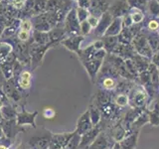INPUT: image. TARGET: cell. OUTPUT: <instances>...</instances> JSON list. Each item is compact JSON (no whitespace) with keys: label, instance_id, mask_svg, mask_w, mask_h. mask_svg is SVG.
<instances>
[{"label":"cell","instance_id":"obj_22","mask_svg":"<svg viewBox=\"0 0 159 149\" xmlns=\"http://www.w3.org/2000/svg\"><path fill=\"white\" fill-rule=\"evenodd\" d=\"M148 72L150 74V82L152 88L158 92L159 89V68H157L154 64H150L148 68Z\"/></svg>","mask_w":159,"mask_h":149},{"label":"cell","instance_id":"obj_6","mask_svg":"<svg viewBox=\"0 0 159 149\" xmlns=\"http://www.w3.org/2000/svg\"><path fill=\"white\" fill-rule=\"evenodd\" d=\"M113 20V17L111 16V14H109L107 11L104 12L101 17H99V21H98V26L93 30V33L96 37H98L101 39L102 37L104 36V34H106L107 28L109 27V25L111 24Z\"/></svg>","mask_w":159,"mask_h":149},{"label":"cell","instance_id":"obj_49","mask_svg":"<svg viewBox=\"0 0 159 149\" xmlns=\"http://www.w3.org/2000/svg\"><path fill=\"white\" fill-rule=\"evenodd\" d=\"M73 1H74V2H76V3H77V2L79 1V0H73Z\"/></svg>","mask_w":159,"mask_h":149},{"label":"cell","instance_id":"obj_45","mask_svg":"<svg viewBox=\"0 0 159 149\" xmlns=\"http://www.w3.org/2000/svg\"><path fill=\"white\" fill-rule=\"evenodd\" d=\"M151 63L155 65L157 68H159V51L153 54V56L151 58Z\"/></svg>","mask_w":159,"mask_h":149},{"label":"cell","instance_id":"obj_46","mask_svg":"<svg viewBox=\"0 0 159 149\" xmlns=\"http://www.w3.org/2000/svg\"><path fill=\"white\" fill-rule=\"evenodd\" d=\"M111 149H120V146H119V143H118V142H116V143L113 144V146H112Z\"/></svg>","mask_w":159,"mask_h":149},{"label":"cell","instance_id":"obj_30","mask_svg":"<svg viewBox=\"0 0 159 149\" xmlns=\"http://www.w3.org/2000/svg\"><path fill=\"white\" fill-rule=\"evenodd\" d=\"M114 104L119 108H124L129 106V99L126 93H116L113 97Z\"/></svg>","mask_w":159,"mask_h":149},{"label":"cell","instance_id":"obj_43","mask_svg":"<svg viewBox=\"0 0 159 149\" xmlns=\"http://www.w3.org/2000/svg\"><path fill=\"white\" fill-rule=\"evenodd\" d=\"M77 6L89 10V6H91V1H89V0H79L77 2Z\"/></svg>","mask_w":159,"mask_h":149},{"label":"cell","instance_id":"obj_20","mask_svg":"<svg viewBox=\"0 0 159 149\" xmlns=\"http://www.w3.org/2000/svg\"><path fill=\"white\" fill-rule=\"evenodd\" d=\"M103 43V49L107 54H111L114 48L118 44V39L116 36H103L101 38Z\"/></svg>","mask_w":159,"mask_h":149},{"label":"cell","instance_id":"obj_26","mask_svg":"<svg viewBox=\"0 0 159 149\" xmlns=\"http://www.w3.org/2000/svg\"><path fill=\"white\" fill-rule=\"evenodd\" d=\"M146 14H148V17L159 19V2L156 0H149L146 7Z\"/></svg>","mask_w":159,"mask_h":149},{"label":"cell","instance_id":"obj_50","mask_svg":"<svg viewBox=\"0 0 159 149\" xmlns=\"http://www.w3.org/2000/svg\"><path fill=\"white\" fill-rule=\"evenodd\" d=\"M158 36H159V31H158Z\"/></svg>","mask_w":159,"mask_h":149},{"label":"cell","instance_id":"obj_54","mask_svg":"<svg viewBox=\"0 0 159 149\" xmlns=\"http://www.w3.org/2000/svg\"><path fill=\"white\" fill-rule=\"evenodd\" d=\"M0 2H1V1H0Z\"/></svg>","mask_w":159,"mask_h":149},{"label":"cell","instance_id":"obj_18","mask_svg":"<svg viewBox=\"0 0 159 149\" xmlns=\"http://www.w3.org/2000/svg\"><path fill=\"white\" fill-rule=\"evenodd\" d=\"M122 19L121 18H113L111 24L107 28L104 36H118L122 30Z\"/></svg>","mask_w":159,"mask_h":149},{"label":"cell","instance_id":"obj_31","mask_svg":"<svg viewBox=\"0 0 159 149\" xmlns=\"http://www.w3.org/2000/svg\"><path fill=\"white\" fill-rule=\"evenodd\" d=\"M129 8H136L146 14V7L149 0H126Z\"/></svg>","mask_w":159,"mask_h":149},{"label":"cell","instance_id":"obj_35","mask_svg":"<svg viewBox=\"0 0 159 149\" xmlns=\"http://www.w3.org/2000/svg\"><path fill=\"white\" fill-rule=\"evenodd\" d=\"M124 62H125V66H126V69H127L128 73L136 79L137 77H138V72H137L135 66H134L132 60L131 59H126V60H124Z\"/></svg>","mask_w":159,"mask_h":149},{"label":"cell","instance_id":"obj_51","mask_svg":"<svg viewBox=\"0 0 159 149\" xmlns=\"http://www.w3.org/2000/svg\"><path fill=\"white\" fill-rule=\"evenodd\" d=\"M156 1H158V2H159V0H156Z\"/></svg>","mask_w":159,"mask_h":149},{"label":"cell","instance_id":"obj_34","mask_svg":"<svg viewBox=\"0 0 159 149\" xmlns=\"http://www.w3.org/2000/svg\"><path fill=\"white\" fill-rule=\"evenodd\" d=\"M19 29L28 32H33V24L31 21V18H23L20 20Z\"/></svg>","mask_w":159,"mask_h":149},{"label":"cell","instance_id":"obj_25","mask_svg":"<svg viewBox=\"0 0 159 149\" xmlns=\"http://www.w3.org/2000/svg\"><path fill=\"white\" fill-rule=\"evenodd\" d=\"M128 14L130 15V18L132 20L133 24H139V23H143L144 20H145L146 16L145 13L141 10L136 9V8H129Z\"/></svg>","mask_w":159,"mask_h":149},{"label":"cell","instance_id":"obj_17","mask_svg":"<svg viewBox=\"0 0 159 149\" xmlns=\"http://www.w3.org/2000/svg\"><path fill=\"white\" fill-rule=\"evenodd\" d=\"M74 135V133H65L55 135L52 140V146L54 149H65L68 143Z\"/></svg>","mask_w":159,"mask_h":149},{"label":"cell","instance_id":"obj_4","mask_svg":"<svg viewBox=\"0 0 159 149\" xmlns=\"http://www.w3.org/2000/svg\"><path fill=\"white\" fill-rule=\"evenodd\" d=\"M103 61H104L103 58H93V59H89V60H87V61L82 62L83 66L86 69V71L89 76V78H91L92 82L96 81L98 74L102 67Z\"/></svg>","mask_w":159,"mask_h":149},{"label":"cell","instance_id":"obj_52","mask_svg":"<svg viewBox=\"0 0 159 149\" xmlns=\"http://www.w3.org/2000/svg\"><path fill=\"white\" fill-rule=\"evenodd\" d=\"M0 1H2V0H0Z\"/></svg>","mask_w":159,"mask_h":149},{"label":"cell","instance_id":"obj_28","mask_svg":"<svg viewBox=\"0 0 159 149\" xmlns=\"http://www.w3.org/2000/svg\"><path fill=\"white\" fill-rule=\"evenodd\" d=\"M133 35L131 34L129 28H122L121 32L119 33L117 36L118 39V43L124 44V45H131L132 40H133Z\"/></svg>","mask_w":159,"mask_h":149},{"label":"cell","instance_id":"obj_3","mask_svg":"<svg viewBox=\"0 0 159 149\" xmlns=\"http://www.w3.org/2000/svg\"><path fill=\"white\" fill-rule=\"evenodd\" d=\"M132 47L134 49L136 54L141 55L143 57H146L148 59H151L153 56V52L149 46L146 35L144 33V31H142L140 34H138L137 36H135L132 40Z\"/></svg>","mask_w":159,"mask_h":149},{"label":"cell","instance_id":"obj_5","mask_svg":"<svg viewBox=\"0 0 159 149\" xmlns=\"http://www.w3.org/2000/svg\"><path fill=\"white\" fill-rule=\"evenodd\" d=\"M129 11V5L126 0H113L108 7L107 12L113 18H121Z\"/></svg>","mask_w":159,"mask_h":149},{"label":"cell","instance_id":"obj_2","mask_svg":"<svg viewBox=\"0 0 159 149\" xmlns=\"http://www.w3.org/2000/svg\"><path fill=\"white\" fill-rule=\"evenodd\" d=\"M76 6L77 4L72 8L66 18L64 20L63 27L65 29L67 37H72V36H79L81 35V28H80V21L77 17V12H76Z\"/></svg>","mask_w":159,"mask_h":149},{"label":"cell","instance_id":"obj_21","mask_svg":"<svg viewBox=\"0 0 159 149\" xmlns=\"http://www.w3.org/2000/svg\"><path fill=\"white\" fill-rule=\"evenodd\" d=\"M143 30L146 32L157 33L159 31V19L147 17L143 22Z\"/></svg>","mask_w":159,"mask_h":149},{"label":"cell","instance_id":"obj_8","mask_svg":"<svg viewBox=\"0 0 159 149\" xmlns=\"http://www.w3.org/2000/svg\"><path fill=\"white\" fill-rule=\"evenodd\" d=\"M91 6L89 8V12L91 15L97 17H101L102 15L108 10L111 2L108 0H89Z\"/></svg>","mask_w":159,"mask_h":149},{"label":"cell","instance_id":"obj_16","mask_svg":"<svg viewBox=\"0 0 159 149\" xmlns=\"http://www.w3.org/2000/svg\"><path fill=\"white\" fill-rule=\"evenodd\" d=\"M131 60H132L134 66H135V68L137 70L138 74L148 70L149 66H150V64H151V59L143 57V56H141V55H138L136 53L133 55Z\"/></svg>","mask_w":159,"mask_h":149},{"label":"cell","instance_id":"obj_38","mask_svg":"<svg viewBox=\"0 0 159 149\" xmlns=\"http://www.w3.org/2000/svg\"><path fill=\"white\" fill-rule=\"evenodd\" d=\"M16 37L19 41H21V42H28L30 41V39L32 38V32L24 31V30L19 29L16 34Z\"/></svg>","mask_w":159,"mask_h":149},{"label":"cell","instance_id":"obj_36","mask_svg":"<svg viewBox=\"0 0 159 149\" xmlns=\"http://www.w3.org/2000/svg\"><path fill=\"white\" fill-rule=\"evenodd\" d=\"M76 12H77V17L79 19L80 23L86 21L88 17L89 16V12L88 9H84V8L76 6Z\"/></svg>","mask_w":159,"mask_h":149},{"label":"cell","instance_id":"obj_12","mask_svg":"<svg viewBox=\"0 0 159 149\" xmlns=\"http://www.w3.org/2000/svg\"><path fill=\"white\" fill-rule=\"evenodd\" d=\"M111 54L120 57L123 60H126V59H131L133 57V55L135 54V51H134L132 45H124L118 43Z\"/></svg>","mask_w":159,"mask_h":149},{"label":"cell","instance_id":"obj_40","mask_svg":"<svg viewBox=\"0 0 159 149\" xmlns=\"http://www.w3.org/2000/svg\"><path fill=\"white\" fill-rule=\"evenodd\" d=\"M131 34L133 35V37L137 36L138 34H140L143 31V23H139V24H133L132 26L129 28Z\"/></svg>","mask_w":159,"mask_h":149},{"label":"cell","instance_id":"obj_24","mask_svg":"<svg viewBox=\"0 0 159 149\" xmlns=\"http://www.w3.org/2000/svg\"><path fill=\"white\" fill-rule=\"evenodd\" d=\"M143 31H144V30H143ZM144 33H145V35H146L148 44H149V46H150L153 54L158 52L159 51V36H158V32L157 33H151V32L144 31Z\"/></svg>","mask_w":159,"mask_h":149},{"label":"cell","instance_id":"obj_19","mask_svg":"<svg viewBox=\"0 0 159 149\" xmlns=\"http://www.w3.org/2000/svg\"><path fill=\"white\" fill-rule=\"evenodd\" d=\"M32 73L28 70H23L18 77V84L23 89H28L31 87Z\"/></svg>","mask_w":159,"mask_h":149},{"label":"cell","instance_id":"obj_27","mask_svg":"<svg viewBox=\"0 0 159 149\" xmlns=\"http://www.w3.org/2000/svg\"><path fill=\"white\" fill-rule=\"evenodd\" d=\"M34 43L39 44V45H48L50 44V38L48 32H39L33 30L32 33Z\"/></svg>","mask_w":159,"mask_h":149},{"label":"cell","instance_id":"obj_42","mask_svg":"<svg viewBox=\"0 0 159 149\" xmlns=\"http://www.w3.org/2000/svg\"><path fill=\"white\" fill-rule=\"evenodd\" d=\"M88 22L89 23V25L92 26L93 30L96 28L98 26V21H99V18L97 17V16H93V15H91L89 14V16L88 17Z\"/></svg>","mask_w":159,"mask_h":149},{"label":"cell","instance_id":"obj_1","mask_svg":"<svg viewBox=\"0 0 159 149\" xmlns=\"http://www.w3.org/2000/svg\"><path fill=\"white\" fill-rule=\"evenodd\" d=\"M128 99L130 107L146 108V106L150 99L148 93L141 84H134V86L128 93Z\"/></svg>","mask_w":159,"mask_h":149},{"label":"cell","instance_id":"obj_13","mask_svg":"<svg viewBox=\"0 0 159 149\" xmlns=\"http://www.w3.org/2000/svg\"><path fill=\"white\" fill-rule=\"evenodd\" d=\"M146 111L148 113L149 123L153 126L159 125V103L152 99V104L150 102H148L146 106Z\"/></svg>","mask_w":159,"mask_h":149},{"label":"cell","instance_id":"obj_39","mask_svg":"<svg viewBox=\"0 0 159 149\" xmlns=\"http://www.w3.org/2000/svg\"><path fill=\"white\" fill-rule=\"evenodd\" d=\"M27 0H7L8 4L11 5L16 10H22Z\"/></svg>","mask_w":159,"mask_h":149},{"label":"cell","instance_id":"obj_37","mask_svg":"<svg viewBox=\"0 0 159 149\" xmlns=\"http://www.w3.org/2000/svg\"><path fill=\"white\" fill-rule=\"evenodd\" d=\"M80 28H81V35L84 37L88 36V35H89L93 32V28L88 22V20L80 23Z\"/></svg>","mask_w":159,"mask_h":149},{"label":"cell","instance_id":"obj_33","mask_svg":"<svg viewBox=\"0 0 159 149\" xmlns=\"http://www.w3.org/2000/svg\"><path fill=\"white\" fill-rule=\"evenodd\" d=\"M80 142H81V135L75 131L73 137L70 139V141L67 145V149H79Z\"/></svg>","mask_w":159,"mask_h":149},{"label":"cell","instance_id":"obj_44","mask_svg":"<svg viewBox=\"0 0 159 149\" xmlns=\"http://www.w3.org/2000/svg\"><path fill=\"white\" fill-rule=\"evenodd\" d=\"M55 114H56V112L52 108H46L43 111V115L46 118H53L55 116Z\"/></svg>","mask_w":159,"mask_h":149},{"label":"cell","instance_id":"obj_15","mask_svg":"<svg viewBox=\"0 0 159 149\" xmlns=\"http://www.w3.org/2000/svg\"><path fill=\"white\" fill-rule=\"evenodd\" d=\"M128 135L126 128L124 127L121 121L117 122L116 125H112L111 128V136L114 142H120L124 137Z\"/></svg>","mask_w":159,"mask_h":149},{"label":"cell","instance_id":"obj_9","mask_svg":"<svg viewBox=\"0 0 159 149\" xmlns=\"http://www.w3.org/2000/svg\"><path fill=\"white\" fill-rule=\"evenodd\" d=\"M112 140L113 139L111 136L108 137L107 133L101 132L96 138V140L89 146V149H111L113 146V144L116 143Z\"/></svg>","mask_w":159,"mask_h":149},{"label":"cell","instance_id":"obj_48","mask_svg":"<svg viewBox=\"0 0 159 149\" xmlns=\"http://www.w3.org/2000/svg\"><path fill=\"white\" fill-rule=\"evenodd\" d=\"M2 31H3V28L0 26V36H1V34H2Z\"/></svg>","mask_w":159,"mask_h":149},{"label":"cell","instance_id":"obj_14","mask_svg":"<svg viewBox=\"0 0 159 149\" xmlns=\"http://www.w3.org/2000/svg\"><path fill=\"white\" fill-rule=\"evenodd\" d=\"M138 136H139V129L133 130L131 133H129L120 142H118L120 149H135L137 145Z\"/></svg>","mask_w":159,"mask_h":149},{"label":"cell","instance_id":"obj_10","mask_svg":"<svg viewBox=\"0 0 159 149\" xmlns=\"http://www.w3.org/2000/svg\"><path fill=\"white\" fill-rule=\"evenodd\" d=\"M86 37L79 35V36H72L67 37L61 42V44L65 48H67L69 51H72L75 53H78L80 50L82 49V44L84 41Z\"/></svg>","mask_w":159,"mask_h":149},{"label":"cell","instance_id":"obj_32","mask_svg":"<svg viewBox=\"0 0 159 149\" xmlns=\"http://www.w3.org/2000/svg\"><path fill=\"white\" fill-rule=\"evenodd\" d=\"M48 0H34V16L47 11Z\"/></svg>","mask_w":159,"mask_h":149},{"label":"cell","instance_id":"obj_29","mask_svg":"<svg viewBox=\"0 0 159 149\" xmlns=\"http://www.w3.org/2000/svg\"><path fill=\"white\" fill-rule=\"evenodd\" d=\"M89 116H91V120L93 125H98L101 121V118H102V113L99 111V109L98 108V106L96 104H91L89 107Z\"/></svg>","mask_w":159,"mask_h":149},{"label":"cell","instance_id":"obj_11","mask_svg":"<svg viewBox=\"0 0 159 149\" xmlns=\"http://www.w3.org/2000/svg\"><path fill=\"white\" fill-rule=\"evenodd\" d=\"M93 127L92 120H91V116H89V111H84L80 118L78 119V122H77V129H76V132L79 134V135H83L86 132H88L89 130Z\"/></svg>","mask_w":159,"mask_h":149},{"label":"cell","instance_id":"obj_7","mask_svg":"<svg viewBox=\"0 0 159 149\" xmlns=\"http://www.w3.org/2000/svg\"><path fill=\"white\" fill-rule=\"evenodd\" d=\"M102 126L101 124H98V125H94L91 130H89L88 132H86L84 134L81 136V142H80V148H86L89 147L91 144L96 140V138L98 136V134L102 132Z\"/></svg>","mask_w":159,"mask_h":149},{"label":"cell","instance_id":"obj_23","mask_svg":"<svg viewBox=\"0 0 159 149\" xmlns=\"http://www.w3.org/2000/svg\"><path fill=\"white\" fill-rule=\"evenodd\" d=\"M13 46L7 41H0V63L5 61L12 54Z\"/></svg>","mask_w":159,"mask_h":149},{"label":"cell","instance_id":"obj_41","mask_svg":"<svg viewBox=\"0 0 159 149\" xmlns=\"http://www.w3.org/2000/svg\"><path fill=\"white\" fill-rule=\"evenodd\" d=\"M121 19H122V27L123 28H130L133 25V22L130 18V15L128 13L124 15L123 17H121Z\"/></svg>","mask_w":159,"mask_h":149},{"label":"cell","instance_id":"obj_53","mask_svg":"<svg viewBox=\"0 0 159 149\" xmlns=\"http://www.w3.org/2000/svg\"><path fill=\"white\" fill-rule=\"evenodd\" d=\"M158 92H159V89H158Z\"/></svg>","mask_w":159,"mask_h":149},{"label":"cell","instance_id":"obj_47","mask_svg":"<svg viewBox=\"0 0 159 149\" xmlns=\"http://www.w3.org/2000/svg\"><path fill=\"white\" fill-rule=\"evenodd\" d=\"M0 149H9V148L6 147V146H4V145H0Z\"/></svg>","mask_w":159,"mask_h":149}]
</instances>
